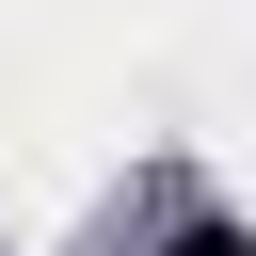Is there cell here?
I'll return each instance as SVG.
<instances>
[{"label": "cell", "mask_w": 256, "mask_h": 256, "mask_svg": "<svg viewBox=\"0 0 256 256\" xmlns=\"http://www.w3.org/2000/svg\"><path fill=\"white\" fill-rule=\"evenodd\" d=\"M160 256H256V224H224V208H192V224H176Z\"/></svg>", "instance_id": "cell-1"}]
</instances>
